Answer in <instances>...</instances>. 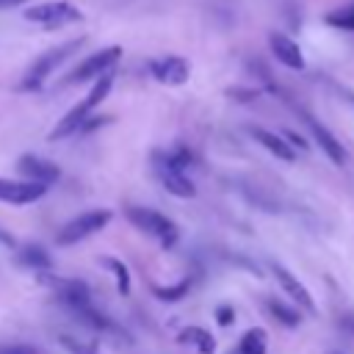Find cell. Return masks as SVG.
<instances>
[{
    "label": "cell",
    "instance_id": "cell-1",
    "mask_svg": "<svg viewBox=\"0 0 354 354\" xmlns=\"http://www.w3.org/2000/svg\"><path fill=\"white\" fill-rule=\"evenodd\" d=\"M111 86H113V72L108 69V72H102L100 77H94V86H91V91L83 97V102H77L55 127H53V133H50V138L55 141V138H66V136H72V133H77L80 130V124L91 116V111L108 97V91H111Z\"/></svg>",
    "mask_w": 354,
    "mask_h": 354
},
{
    "label": "cell",
    "instance_id": "cell-2",
    "mask_svg": "<svg viewBox=\"0 0 354 354\" xmlns=\"http://www.w3.org/2000/svg\"><path fill=\"white\" fill-rule=\"evenodd\" d=\"M80 44H83V36H77V39H69V41H64V44H58V47H53V50H47L44 55H39L33 64H30V69L25 72V77H22V88L25 91H36V88H41L44 86V80L53 75V69L55 66H61L72 53H77L80 50Z\"/></svg>",
    "mask_w": 354,
    "mask_h": 354
},
{
    "label": "cell",
    "instance_id": "cell-3",
    "mask_svg": "<svg viewBox=\"0 0 354 354\" xmlns=\"http://www.w3.org/2000/svg\"><path fill=\"white\" fill-rule=\"evenodd\" d=\"M127 221L133 224V227H138L141 232H147V235H152L160 246H166V249H171L174 243H177V238H180V230L166 218V216H160L158 210H152V207H130L127 210Z\"/></svg>",
    "mask_w": 354,
    "mask_h": 354
},
{
    "label": "cell",
    "instance_id": "cell-4",
    "mask_svg": "<svg viewBox=\"0 0 354 354\" xmlns=\"http://www.w3.org/2000/svg\"><path fill=\"white\" fill-rule=\"evenodd\" d=\"M25 19L28 22H36V25H44V28H64L69 22H80L83 19V11L66 0H58V3H41V6H30L25 11Z\"/></svg>",
    "mask_w": 354,
    "mask_h": 354
},
{
    "label": "cell",
    "instance_id": "cell-5",
    "mask_svg": "<svg viewBox=\"0 0 354 354\" xmlns=\"http://www.w3.org/2000/svg\"><path fill=\"white\" fill-rule=\"evenodd\" d=\"M122 58V47H105V50H100V53H91L88 58H83L69 75H66V80L64 83H86V80H94V77H100L102 72H108V69H113V64Z\"/></svg>",
    "mask_w": 354,
    "mask_h": 354
},
{
    "label": "cell",
    "instance_id": "cell-6",
    "mask_svg": "<svg viewBox=\"0 0 354 354\" xmlns=\"http://www.w3.org/2000/svg\"><path fill=\"white\" fill-rule=\"evenodd\" d=\"M111 210H88L72 221H66V227L58 232V243L61 246H72V243H80L83 238L94 235L97 230H102L108 221H111Z\"/></svg>",
    "mask_w": 354,
    "mask_h": 354
},
{
    "label": "cell",
    "instance_id": "cell-7",
    "mask_svg": "<svg viewBox=\"0 0 354 354\" xmlns=\"http://www.w3.org/2000/svg\"><path fill=\"white\" fill-rule=\"evenodd\" d=\"M47 191L44 183H36V180H8V177H0V202H8V205H30L36 199H41Z\"/></svg>",
    "mask_w": 354,
    "mask_h": 354
},
{
    "label": "cell",
    "instance_id": "cell-8",
    "mask_svg": "<svg viewBox=\"0 0 354 354\" xmlns=\"http://www.w3.org/2000/svg\"><path fill=\"white\" fill-rule=\"evenodd\" d=\"M149 72L158 83H166V86H183L191 75V66L185 58L180 55H163V58H155L149 61Z\"/></svg>",
    "mask_w": 354,
    "mask_h": 354
},
{
    "label": "cell",
    "instance_id": "cell-9",
    "mask_svg": "<svg viewBox=\"0 0 354 354\" xmlns=\"http://www.w3.org/2000/svg\"><path fill=\"white\" fill-rule=\"evenodd\" d=\"M155 171H158L160 185H163L169 194H174V196H194V194H196V185L191 183L188 171H185V169H177V166H171V163H166V160H160L158 155H155Z\"/></svg>",
    "mask_w": 354,
    "mask_h": 354
},
{
    "label": "cell",
    "instance_id": "cell-10",
    "mask_svg": "<svg viewBox=\"0 0 354 354\" xmlns=\"http://www.w3.org/2000/svg\"><path fill=\"white\" fill-rule=\"evenodd\" d=\"M299 113L304 116L307 127L313 130V138H315V144L321 147V152H324L335 166H343V163H346V149H343V144H340V141H337V138H335V136H332L321 122H315L310 113H304V111H299Z\"/></svg>",
    "mask_w": 354,
    "mask_h": 354
},
{
    "label": "cell",
    "instance_id": "cell-11",
    "mask_svg": "<svg viewBox=\"0 0 354 354\" xmlns=\"http://www.w3.org/2000/svg\"><path fill=\"white\" fill-rule=\"evenodd\" d=\"M17 171H19L22 177L36 180V183H44V185L55 183V180H58V174H61V169H58L55 163H50V160H44V158H39V155H22V158H19V163H17Z\"/></svg>",
    "mask_w": 354,
    "mask_h": 354
},
{
    "label": "cell",
    "instance_id": "cell-12",
    "mask_svg": "<svg viewBox=\"0 0 354 354\" xmlns=\"http://www.w3.org/2000/svg\"><path fill=\"white\" fill-rule=\"evenodd\" d=\"M268 47H271V53L277 55V61L282 64V66H288V69H304V55H301V50H299V44L290 39V36H285V33H271L268 36Z\"/></svg>",
    "mask_w": 354,
    "mask_h": 354
},
{
    "label": "cell",
    "instance_id": "cell-13",
    "mask_svg": "<svg viewBox=\"0 0 354 354\" xmlns=\"http://www.w3.org/2000/svg\"><path fill=\"white\" fill-rule=\"evenodd\" d=\"M274 277H277V282H279V288L301 307V310H307V313H315V301H313V296L307 293V288L285 268V266H274Z\"/></svg>",
    "mask_w": 354,
    "mask_h": 354
},
{
    "label": "cell",
    "instance_id": "cell-14",
    "mask_svg": "<svg viewBox=\"0 0 354 354\" xmlns=\"http://www.w3.org/2000/svg\"><path fill=\"white\" fill-rule=\"evenodd\" d=\"M252 136L271 152V155H277L279 160H296V152H293V147L288 144V138H282V136H277V133H271V130H266V127H252Z\"/></svg>",
    "mask_w": 354,
    "mask_h": 354
},
{
    "label": "cell",
    "instance_id": "cell-15",
    "mask_svg": "<svg viewBox=\"0 0 354 354\" xmlns=\"http://www.w3.org/2000/svg\"><path fill=\"white\" fill-rule=\"evenodd\" d=\"M177 340L185 343V346H191V348H196L199 354H213V351H216L213 335H210L207 329H202V326H188V329H183V332L177 335Z\"/></svg>",
    "mask_w": 354,
    "mask_h": 354
},
{
    "label": "cell",
    "instance_id": "cell-16",
    "mask_svg": "<svg viewBox=\"0 0 354 354\" xmlns=\"http://www.w3.org/2000/svg\"><path fill=\"white\" fill-rule=\"evenodd\" d=\"M19 263L28 266V268H39V271H47L53 263H50V254L47 249H41L39 243H28L19 249Z\"/></svg>",
    "mask_w": 354,
    "mask_h": 354
},
{
    "label": "cell",
    "instance_id": "cell-17",
    "mask_svg": "<svg viewBox=\"0 0 354 354\" xmlns=\"http://www.w3.org/2000/svg\"><path fill=\"white\" fill-rule=\"evenodd\" d=\"M238 354H266V332L249 329L238 343Z\"/></svg>",
    "mask_w": 354,
    "mask_h": 354
},
{
    "label": "cell",
    "instance_id": "cell-18",
    "mask_svg": "<svg viewBox=\"0 0 354 354\" xmlns=\"http://www.w3.org/2000/svg\"><path fill=\"white\" fill-rule=\"evenodd\" d=\"M266 307H268L271 318H277L282 326H296L299 324V310H293V307H288V304H282L277 299H268Z\"/></svg>",
    "mask_w": 354,
    "mask_h": 354
},
{
    "label": "cell",
    "instance_id": "cell-19",
    "mask_svg": "<svg viewBox=\"0 0 354 354\" xmlns=\"http://www.w3.org/2000/svg\"><path fill=\"white\" fill-rule=\"evenodd\" d=\"M102 263H105V266L113 271L119 293H122V296H127V293H130V274H127V266H124L119 257H102Z\"/></svg>",
    "mask_w": 354,
    "mask_h": 354
},
{
    "label": "cell",
    "instance_id": "cell-20",
    "mask_svg": "<svg viewBox=\"0 0 354 354\" xmlns=\"http://www.w3.org/2000/svg\"><path fill=\"white\" fill-rule=\"evenodd\" d=\"M188 290H191V279H180V282H174V285H169V288L152 285V293H155L158 299H163V301H177V299H183Z\"/></svg>",
    "mask_w": 354,
    "mask_h": 354
},
{
    "label": "cell",
    "instance_id": "cell-21",
    "mask_svg": "<svg viewBox=\"0 0 354 354\" xmlns=\"http://www.w3.org/2000/svg\"><path fill=\"white\" fill-rule=\"evenodd\" d=\"M326 22L335 25V28H343V30H354V3L346 6V8L332 11V14L326 17Z\"/></svg>",
    "mask_w": 354,
    "mask_h": 354
},
{
    "label": "cell",
    "instance_id": "cell-22",
    "mask_svg": "<svg viewBox=\"0 0 354 354\" xmlns=\"http://www.w3.org/2000/svg\"><path fill=\"white\" fill-rule=\"evenodd\" d=\"M61 343L72 351V354H97V348L91 346V343H83V340H75V337H69V335H64L61 337Z\"/></svg>",
    "mask_w": 354,
    "mask_h": 354
},
{
    "label": "cell",
    "instance_id": "cell-23",
    "mask_svg": "<svg viewBox=\"0 0 354 354\" xmlns=\"http://www.w3.org/2000/svg\"><path fill=\"white\" fill-rule=\"evenodd\" d=\"M216 321H218L221 326H227V324H232V321H235V313H232V307H227V304H221V307L216 310Z\"/></svg>",
    "mask_w": 354,
    "mask_h": 354
},
{
    "label": "cell",
    "instance_id": "cell-24",
    "mask_svg": "<svg viewBox=\"0 0 354 354\" xmlns=\"http://www.w3.org/2000/svg\"><path fill=\"white\" fill-rule=\"evenodd\" d=\"M0 354H39L33 346H3Z\"/></svg>",
    "mask_w": 354,
    "mask_h": 354
},
{
    "label": "cell",
    "instance_id": "cell-25",
    "mask_svg": "<svg viewBox=\"0 0 354 354\" xmlns=\"http://www.w3.org/2000/svg\"><path fill=\"white\" fill-rule=\"evenodd\" d=\"M285 138L293 144V147H299V149H307V144H304V138L301 136H296L293 130H285Z\"/></svg>",
    "mask_w": 354,
    "mask_h": 354
},
{
    "label": "cell",
    "instance_id": "cell-26",
    "mask_svg": "<svg viewBox=\"0 0 354 354\" xmlns=\"http://www.w3.org/2000/svg\"><path fill=\"white\" fill-rule=\"evenodd\" d=\"M0 243H3V246H14L17 241H14V238H11V235H8L6 230H0Z\"/></svg>",
    "mask_w": 354,
    "mask_h": 354
},
{
    "label": "cell",
    "instance_id": "cell-27",
    "mask_svg": "<svg viewBox=\"0 0 354 354\" xmlns=\"http://www.w3.org/2000/svg\"><path fill=\"white\" fill-rule=\"evenodd\" d=\"M19 3H28V0H0V8H6V6H19Z\"/></svg>",
    "mask_w": 354,
    "mask_h": 354
}]
</instances>
